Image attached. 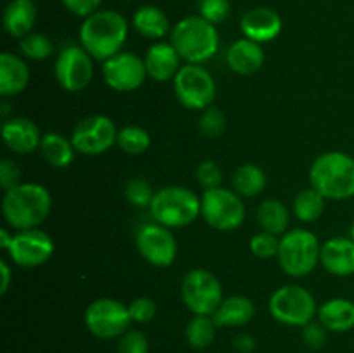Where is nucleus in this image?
<instances>
[{"mask_svg":"<svg viewBox=\"0 0 354 353\" xmlns=\"http://www.w3.org/2000/svg\"><path fill=\"white\" fill-rule=\"evenodd\" d=\"M351 239L354 241V221H353V227H351Z\"/></svg>","mask_w":354,"mask_h":353,"instance_id":"obj_48","label":"nucleus"},{"mask_svg":"<svg viewBox=\"0 0 354 353\" xmlns=\"http://www.w3.org/2000/svg\"><path fill=\"white\" fill-rule=\"evenodd\" d=\"M3 30L14 38H24L37 23V6L33 0H10L3 10Z\"/></svg>","mask_w":354,"mask_h":353,"instance_id":"obj_23","label":"nucleus"},{"mask_svg":"<svg viewBox=\"0 0 354 353\" xmlns=\"http://www.w3.org/2000/svg\"><path fill=\"white\" fill-rule=\"evenodd\" d=\"M54 239L47 232L40 228H28V230H17L12 235V242L7 253L16 265L35 269L48 262V258L54 255Z\"/></svg>","mask_w":354,"mask_h":353,"instance_id":"obj_15","label":"nucleus"},{"mask_svg":"<svg viewBox=\"0 0 354 353\" xmlns=\"http://www.w3.org/2000/svg\"><path fill=\"white\" fill-rule=\"evenodd\" d=\"M130 311L121 301L113 298H99L92 301L85 311V324L93 336L111 339L123 336L131 324Z\"/></svg>","mask_w":354,"mask_h":353,"instance_id":"obj_11","label":"nucleus"},{"mask_svg":"<svg viewBox=\"0 0 354 353\" xmlns=\"http://www.w3.org/2000/svg\"><path fill=\"white\" fill-rule=\"evenodd\" d=\"M2 138L10 151L31 154L40 149L41 135L37 125L28 118H10L2 127Z\"/></svg>","mask_w":354,"mask_h":353,"instance_id":"obj_18","label":"nucleus"},{"mask_svg":"<svg viewBox=\"0 0 354 353\" xmlns=\"http://www.w3.org/2000/svg\"><path fill=\"white\" fill-rule=\"evenodd\" d=\"M310 183L325 199H351L354 196V158L341 151L320 154L310 168Z\"/></svg>","mask_w":354,"mask_h":353,"instance_id":"obj_3","label":"nucleus"},{"mask_svg":"<svg viewBox=\"0 0 354 353\" xmlns=\"http://www.w3.org/2000/svg\"><path fill=\"white\" fill-rule=\"evenodd\" d=\"M182 300L194 315H214L223 301L220 279L206 269H194L182 280Z\"/></svg>","mask_w":354,"mask_h":353,"instance_id":"obj_10","label":"nucleus"},{"mask_svg":"<svg viewBox=\"0 0 354 353\" xmlns=\"http://www.w3.org/2000/svg\"><path fill=\"white\" fill-rule=\"evenodd\" d=\"M128 311H130V317L133 322L147 324V322H151L156 317L158 307H156V301L152 298L138 296L128 305Z\"/></svg>","mask_w":354,"mask_h":353,"instance_id":"obj_39","label":"nucleus"},{"mask_svg":"<svg viewBox=\"0 0 354 353\" xmlns=\"http://www.w3.org/2000/svg\"><path fill=\"white\" fill-rule=\"evenodd\" d=\"M102 76L107 87L116 92H133L147 78L145 61L131 52H120L104 61Z\"/></svg>","mask_w":354,"mask_h":353,"instance_id":"obj_16","label":"nucleus"},{"mask_svg":"<svg viewBox=\"0 0 354 353\" xmlns=\"http://www.w3.org/2000/svg\"><path fill=\"white\" fill-rule=\"evenodd\" d=\"M128 2H133V0H128Z\"/></svg>","mask_w":354,"mask_h":353,"instance_id":"obj_49","label":"nucleus"},{"mask_svg":"<svg viewBox=\"0 0 354 353\" xmlns=\"http://www.w3.org/2000/svg\"><path fill=\"white\" fill-rule=\"evenodd\" d=\"M2 107H3L2 113H3V116H6V114L9 113V106H7V102H2Z\"/></svg>","mask_w":354,"mask_h":353,"instance_id":"obj_47","label":"nucleus"},{"mask_svg":"<svg viewBox=\"0 0 354 353\" xmlns=\"http://www.w3.org/2000/svg\"><path fill=\"white\" fill-rule=\"evenodd\" d=\"M216 327V322L209 315H194V318H190V322L187 324V341L192 348H207L213 343Z\"/></svg>","mask_w":354,"mask_h":353,"instance_id":"obj_31","label":"nucleus"},{"mask_svg":"<svg viewBox=\"0 0 354 353\" xmlns=\"http://www.w3.org/2000/svg\"><path fill=\"white\" fill-rule=\"evenodd\" d=\"M127 38L128 21L116 10H97L80 28V44L97 61L120 54Z\"/></svg>","mask_w":354,"mask_h":353,"instance_id":"obj_1","label":"nucleus"},{"mask_svg":"<svg viewBox=\"0 0 354 353\" xmlns=\"http://www.w3.org/2000/svg\"><path fill=\"white\" fill-rule=\"evenodd\" d=\"M149 210L154 221L168 228H180L197 220L201 199L189 187L168 185L154 194Z\"/></svg>","mask_w":354,"mask_h":353,"instance_id":"obj_5","label":"nucleus"},{"mask_svg":"<svg viewBox=\"0 0 354 353\" xmlns=\"http://www.w3.org/2000/svg\"><path fill=\"white\" fill-rule=\"evenodd\" d=\"M30 83V69L26 62L10 52L0 54V93L2 97L17 96Z\"/></svg>","mask_w":354,"mask_h":353,"instance_id":"obj_22","label":"nucleus"},{"mask_svg":"<svg viewBox=\"0 0 354 353\" xmlns=\"http://www.w3.org/2000/svg\"><path fill=\"white\" fill-rule=\"evenodd\" d=\"M180 54L176 52V48L173 47V44H166V42H156L151 47L147 48V54H145V68H147V75L151 76L154 82H166V80L175 78V75L178 73L180 66Z\"/></svg>","mask_w":354,"mask_h":353,"instance_id":"obj_20","label":"nucleus"},{"mask_svg":"<svg viewBox=\"0 0 354 353\" xmlns=\"http://www.w3.org/2000/svg\"><path fill=\"white\" fill-rule=\"evenodd\" d=\"M227 64L232 71L239 75H252L259 71L265 64V52H263L261 44L245 37L234 42L227 51Z\"/></svg>","mask_w":354,"mask_h":353,"instance_id":"obj_21","label":"nucleus"},{"mask_svg":"<svg viewBox=\"0 0 354 353\" xmlns=\"http://www.w3.org/2000/svg\"><path fill=\"white\" fill-rule=\"evenodd\" d=\"M10 242H12V235L6 230V228H0V248L2 249H9Z\"/></svg>","mask_w":354,"mask_h":353,"instance_id":"obj_46","label":"nucleus"},{"mask_svg":"<svg viewBox=\"0 0 354 353\" xmlns=\"http://www.w3.org/2000/svg\"><path fill=\"white\" fill-rule=\"evenodd\" d=\"M118 353H149V341L144 332L127 331L120 339Z\"/></svg>","mask_w":354,"mask_h":353,"instance_id":"obj_40","label":"nucleus"},{"mask_svg":"<svg viewBox=\"0 0 354 353\" xmlns=\"http://www.w3.org/2000/svg\"><path fill=\"white\" fill-rule=\"evenodd\" d=\"M201 132L209 138H218L223 135L227 128V116L223 111L216 106H209L203 111V116L199 120Z\"/></svg>","mask_w":354,"mask_h":353,"instance_id":"obj_34","label":"nucleus"},{"mask_svg":"<svg viewBox=\"0 0 354 353\" xmlns=\"http://www.w3.org/2000/svg\"><path fill=\"white\" fill-rule=\"evenodd\" d=\"M268 310L275 320L286 325L304 327L317 315V301L303 286L290 284L277 289L268 301Z\"/></svg>","mask_w":354,"mask_h":353,"instance_id":"obj_7","label":"nucleus"},{"mask_svg":"<svg viewBox=\"0 0 354 353\" xmlns=\"http://www.w3.org/2000/svg\"><path fill=\"white\" fill-rule=\"evenodd\" d=\"M92 55L82 45H68L55 59L54 75L59 85L68 92H82L93 78Z\"/></svg>","mask_w":354,"mask_h":353,"instance_id":"obj_13","label":"nucleus"},{"mask_svg":"<svg viewBox=\"0 0 354 353\" xmlns=\"http://www.w3.org/2000/svg\"><path fill=\"white\" fill-rule=\"evenodd\" d=\"M230 14V2L228 0H201L199 16L213 24L223 23Z\"/></svg>","mask_w":354,"mask_h":353,"instance_id":"obj_37","label":"nucleus"},{"mask_svg":"<svg viewBox=\"0 0 354 353\" xmlns=\"http://www.w3.org/2000/svg\"><path fill=\"white\" fill-rule=\"evenodd\" d=\"M19 48L28 59H33V61L47 59L54 52V45H52L50 38L41 33H30L21 38Z\"/></svg>","mask_w":354,"mask_h":353,"instance_id":"obj_33","label":"nucleus"},{"mask_svg":"<svg viewBox=\"0 0 354 353\" xmlns=\"http://www.w3.org/2000/svg\"><path fill=\"white\" fill-rule=\"evenodd\" d=\"M0 273H2V286H0V294H6L9 291L10 279H12V272H10V266L6 260L0 262Z\"/></svg>","mask_w":354,"mask_h":353,"instance_id":"obj_45","label":"nucleus"},{"mask_svg":"<svg viewBox=\"0 0 354 353\" xmlns=\"http://www.w3.org/2000/svg\"><path fill=\"white\" fill-rule=\"evenodd\" d=\"M52 210V196L40 183H19L6 190L2 199V215L16 230L37 228Z\"/></svg>","mask_w":354,"mask_h":353,"instance_id":"obj_2","label":"nucleus"},{"mask_svg":"<svg viewBox=\"0 0 354 353\" xmlns=\"http://www.w3.org/2000/svg\"><path fill=\"white\" fill-rule=\"evenodd\" d=\"M318 318L332 332H346L354 327V303L346 298H332L318 308Z\"/></svg>","mask_w":354,"mask_h":353,"instance_id":"obj_25","label":"nucleus"},{"mask_svg":"<svg viewBox=\"0 0 354 353\" xmlns=\"http://www.w3.org/2000/svg\"><path fill=\"white\" fill-rule=\"evenodd\" d=\"M249 246H251V251L254 253L258 258L270 260L273 258V256L279 255L280 239L279 235L270 234V232H259V234L252 235Z\"/></svg>","mask_w":354,"mask_h":353,"instance_id":"obj_36","label":"nucleus"},{"mask_svg":"<svg viewBox=\"0 0 354 353\" xmlns=\"http://www.w3.org/2000/svg\"><path fill=\"white\" fill-rule=\"evenodd\" d=\"M320 263L332 275L346 277L354 273V241L348 237H332L322 244Z\"/></svg>","mask_w":354,"mask_h":353,"instance_id":"obj_19","label":"nucleus"},{"mask_svg":"<svg viewBox=\"0 0 354 353\" xmlns=\"http://www.w3.org/2000/svg\"><path fill=\"white\" fill-rule=\"evenodd\" d=\"M303 339L311 350L324 348L325 341H327V334H325V327L322 324H315L310 322L303 327Z\"/></svg>","mask_w":354,"mask_h":353,"instance_id":"obj_42","label":"nucleus"},{"mask_svg":"<svg viewBox=\"0 0 354 353\" xmlns=\"http://www.w3.org/2000/svg\"><path fill=\"white\" fill-rule=\"evenodd\" d=\"M289 210L279 199H265L258 208V224L263 232L283 235L289 228Z\"/></svg>","mask_w":354,"mask_h":353,"instance_id":"obj_28","label":"nucleus"},{"mask_svg":"<svg viewBox=\"0 0 354 353\" xmlns=\"http://www.w3.org/2000/svg\"><path fill=\"white\" fill-rule=\"evenodd\" d=\"M137 248L142 258L151 265L169 266L175 263L178 255V244L175 235L169 232L168 227L158 224H145L137 232Z\"/></svg>","mask_w":354,"mask_h":353,"instance_id":"obj_14","label":"nucleus"},{"mask_svg":"<svg viewBox=\"0 0 354 353\" xmlns=\"http://www.w3.org/2000/svg\"><path fill=\"white\" fill-rule=\"evenodd\" d=\"M171 44L189 64H203L218 52L220 35L203 16H187L171 30Z\"/></svg>","mask_w":354,"mask_h":353,"instance_id":"obj_4","label":"nucleus"},{"mask_svg":"<svg viewBox=\"0 0 354 353\" xmlns=\"http://www.w3.org/2000/svg\"><path fill=\"white\" fill-rule=\"evenodd\" d=\"M322 244L317 235L304 228L286 232L280 239L279 258L283 272L290 277H306L320 262Z\"/></svg>","mask_w":354,"mask_h":353,"instance_id":"obj_6","label":"nucleus"},{"mask_svg":"<svg viewBox=\"0 0 354 353\" xmlns=\"http://www.w3.org/2000/svg\"><path fill=\"white\" fill-rule=\"evenodd\" d=\"M196 179L204 190L221 187L223 172L214 161H203L196 170Z\"/></svg>","mask_w":354,"mask_h":353,"instance_id":"obj_38","label":"nucleus"},{"mask_svg":"<svg viewBox=\"0 0 354 353\" xmlns=\"http://www.w3.org/2000/svg\"><path fill=\"white\" fill-rule=\"evenodd\" d=\"M116 125L106 114H92L80 121L71 134V142L76 152L97 156L113 147L118 141Z\"/></svg>","mask_w":354,"mask_h":353,"instance_id":"obj_12","label":"nucleus"},{"mask_svg":"<svg viewBox=\"0 0 354 353\" xmlns=\"http://www.w3.org/2000/svg\"><path fill=\"white\" fill-rule=\"evenodd\" d=\"M173 89L176 99L187 109L204 111L206 107L213 106L216 97V83L211 73L203 66L189 64V62L182 66L175 75Z\"/></svg>","mask_w":354,"mask_h":353,"instance_id":"obj_9","label":"nucleus"},{"mask_svg":"<svg viewBox=\"0 0 354 353\" xmlns=\"http://www.w3.org/2000/svg\"><path fill=\"white\" fill-rule=\"evenodd\" d=\"M232 183H234V189L239 196L256 197L266 187V173L258 165L245 163L235 170Z\"/></svg>","mask_w":354,"mask_h":353,"instance_id":"obj_29","label":"nucleus"},{"mask_svg":"<svg viewBox=\"0 0 354 353\" xmlns=\"http://www.w3.org/2000/svg\"><path fill=\"white\" fill-rule=\"evenodd\" d=\"M19 180H21V170L19 166L16 165L14 161L10 159H2L0 163V185H2L3 192L12 187L19 185Z\"/></svg>","mask_w":354,"mask_h":353,"instance_id":"obj_41","label":"nucleus"},{"mask_svg":"<svg viewBox=\"0 0 354 353\" xmlns=\"http://www.w3.org/2000/svg\"><path fill=\"white\" fill-rule=\"evenodd\" d=\"M234 348L241 353H252L256 350V339L248 332H242L234 338Z\"/></svg>","mask_w":354,"mask_h":353,"instance_id":"obj_44","label":"nucleus"},{"mask_svg":"<svg viewBox=\"0 0 354 353\" xmlns=\"http://www.w3.org/2000/svg\"><path fill=\"white\" fill-rule=\"evenodd\" d=\"M292 210L297 220L304 221V224H310V221L318 220L322 217V213H324L325 197L318 190H315L313 187L303 189L294 197Z\"/></svg>","mask_w":354,"mask_h":353,"instance_id":"obj_30","label":"nucleus"},{"mask_svg":"<svg viewBox=\"0 0 354 353\" xmlns=\"http://www.w3.org/2000/svg\"><path fill=\"white\" fill-rule=\"evenodd\" d=\"M252 317H254V303L248 296L235 294L221 301L218 310L214 311L213 320L216 322L218 327H242L249 324Z\"/></svg>","mask_w":354,"mask_h":353,"instance_id":"obj_24","label":"nucleus"},{"mask_svg":"<svg viewBox=\"0 0 354 353\" xmlns=\"http://www.w3.org/2000/svg\"><path fill=\"white\" fill-rule=\"evenodd\" d=\"M133 28L145 38L159 40L169 31V19L159 7L144 6L133 14Z\"/></svg>","mask_w":354,"mask_h":353,"instance_id":"obj_27","label":"nucleus"},{"mask_svg":"<svg viewBox=\"0 0 354 353\" xmlns=\"http://www.w3.org/2000/svg\"><path fill=\"white\" fill-rule=\"evenodd\" d=\"M156 192H152V185L145 179H131L130 182L127 183V189H124V196L130 201L133 206L145 208L151 206L152 197H154Z\"/></svg>","mask_w":354,"mask_h":353,"instance_id":"obj_35","label":"nucleus"},{"mask_svg":"<svg viewBox=\"0 0 354 353\" xmlns=\"http://www.w3.org/2000/svg\"><path fill=\"white\" fill-rule=\"evenodd\" d=\"M241 30L249 40L268 44L282 31V17L270 7H254L242 16Z\"/></svg>","mask_w":354,"mask_h":353,"instance_id":"obj_17","label":"nucleus"},{"mask_svg":"<svg viewBox=\"0 0 354 353\" xmlns=\"http://www.w3.org/2000/svg\"><path fill=\"white\" fill-rule=\"evenodd\" d=\"M75 145L64 135L48 132L41 137L40 152L41 158L52 166V168H66L75 159Z\"/></svg>","mask_w":354,"mask_h":353,"instance_id":"obj_26","label":"nucleus"},{"mask_svg":"<svg viewBox=\"0 0 354 353\" xmlns=\"http://www.w3.org/2000/svg\"><path fill=\"white\" fill-rule=\"evenodd\" d=\"M201 215L209 227L221 232L235 230L245 218V206L235 190L216 189L204 190L201 197Z\"/></svg>","mask_w":354,"mask_h":353,"instance_id":"obj_8","label":"nucleus"},{"mask_svg":"<svg viewBox=\"0 0 354 353\" xmlns=\"http://www.w3.org/2000/svg\"><path fill=\"white\" fill-rule=\"evenodd\" d=\"M151 135L145 128L137 127V125H128V127L121 128L118 132V141L116 144L120 145V149L127 154L137 156L142 152L147 151L151 147Z\"/></svg>","mask_w":354,"mask_h":353,"instance_id":"obj_32","label":"nucleus"},{"mask_svg":"<svg viewBox=\"0 0 354 353\" xmlns=\"http://www.w3.org/2000/svg\"><path fill=\"white\" fill-rule=\"evenodd\" d=\"M66 9L78 17H88L99 10L102 0H61Z\"/></svg>","mask_w":354,"mask_h":353,"instance_id":"obj_43","label":"nucleus"}]
</instances>
